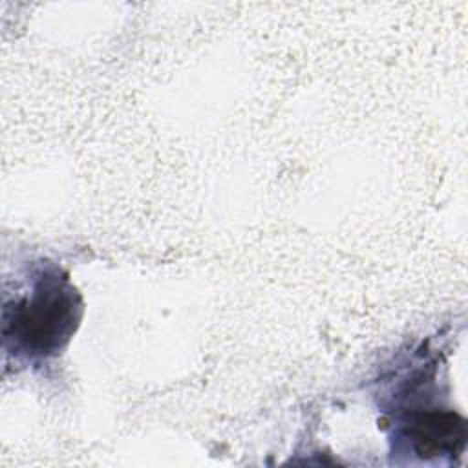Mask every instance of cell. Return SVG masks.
Here are the masks:
<instances>
[{"mask_svg":"<svg viewBox=\"0 0 468 468\" xmlns=\"http://www.w3.org/2000/svg\"><path fill=\"white\" fill-rule=\"evenodd\" d=\"M79 311V296L68 278L44 274L33 294L16 302L13 316L4 314V336L15 338L26 353L51 355L73 333Z\"/></svg>","mask_w":468,"mask_h":468,"instance_id":"cell-1","label":"cell"},{"mask_svg":"<svg viewBox=\"0 0 468 468\" xmlns=\"http://www.w3.org/2000/svg\"><path fill=\"white\" fill-rule=\"evenodd\" d=\"M406 437L420 455L455 453L463 448L466 428L464 420L453 411H420L406 420Z\"/></svg>","mask_w":468,"mask_h":468,"instance_id":"cell-2","label":"cell"}]
</instances>
